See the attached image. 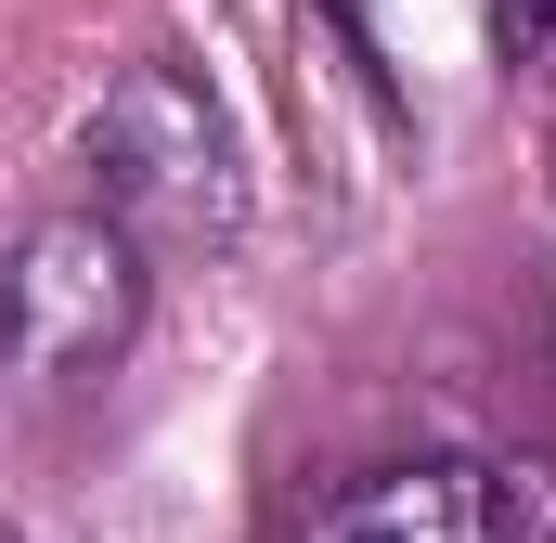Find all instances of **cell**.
<instances>
[{
  "label": "cell",
  "instance_id": "1",
  "mask_svg": "<svg viewBox=\"0 0 556 543\" xmlns=\"http://www.w3.org/2000/svg\"><path fill=\"white\" fill-rule=\"evenodd\" d=\"M91 181H104V207L130 220L142 247H220V233L247 220L233 130H220L207 78L168 65V52H142L130 78L104 91V117H91Z\"/></svg>",
  "mask_w": 556,
  "mask_h": 543
},
{
  "label": "cell",
  "instance_id": "2",
  "mask_svg": "<svg viewBox=\"0 0 556 543\" xmlns=\"http://www.w3.org/2000/svg\"><path fill=\"white\" fill-rule=\"evenodd\" d=\"M142 324V233L117 207H65L0 260V350L26 376H104Z\"/></svg>",
  "mask_w": 556,
  "mask_h": 543
},
{
  "label": "cell",
  "instance_id": "3",
  "mask_svg": "<svg viewBox=\"0 0 556 543\" xmlns=\"http://www.w3.org/2000/svg\"><path fill=\"white\" fill-rule=\"evenodd\" d=\"M311 543H492V466H389L350 479Z\"/></svg>",
  "mask_w": 556,
  "mask_h": 543
},
{
  "label": "cell",
  "instance_id": "4",
  "mask_svg": "<svg viewBox=\"0 0 556 543\" xmlns=\"http://www.w3.org/2000/svg\"><path fill=\"white\" fill-rule=\"evenodd\" d=\"M492 543H556V466H492Z\"/></svg>",
  "mask_w": 556,
  "mask_h": 543
},
{
  "label": "cell",
  "instance_id": "5",
  "mask_svg": "<svg viewBox=\"0 0 556 543\" xmlns=\"http://www.w3.org/2000/svg\"><path fill=\"white\" fill-rule=\"evenodd\" d=\"M505 13H518V26H556V0H505Z\"/></svg>",
  "mask_w": 556,
  "mask_h": 543
},
{
  "label": "cell",
  "instance_id": "6",
  "mask_svg": "<svg viewBox=\"0 0 556 543\" xmlns=\"http://www.w3.org/2000/svg\"><path fill=\"white\" fill-rule=\"evenodd\" d=\"M0 543H13V531H0Z\"/></svg>",
  "mask_w": 556,
  "mask_h": 543
}]
</instances>
